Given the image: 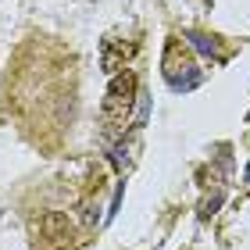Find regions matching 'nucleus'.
Returning a JSON list of instances; mask_svg holds the SVG:
<instances>
[{"label":"nucleus","instance_id":"obj_1","mask_svg":"<svg viewBox=\"0 0 250 250\" xmlns=\"http://www.w3.org/2000/svg\"><path fill=\"white\" fill-rule=\"evenodd\" d=\"M136 93H140V79H136V72H118L115 79H111L107 97H104V111H100L107 132L125 129V122H129V115H132V104H136Z\"/></svg>","mask_w":250,"mask_h":250},{"label":"nucleus","instance_id":"obj_2","mask_svg":"<svg viewBox=\"0 0 250 250\" xmlns=\"http://www.w3.org/2000/svg\"><path fill=\"white\" fill-rule=\"evenodd\" d=\"M32 236L40 250H75V225L61 211H43L32 222Z\"/></svg>","mask_w":250,"mask_h":250},{"label":"nucleus","instance_id":"obj_3","mask_svg":"<svg viewBox=\"0 0 250 250\" xmlns=\"http://www.w3.org/2000/svg\"><path fill=\"white\" fill-rule=\"evenodd\" d=\"M165 79H168L172 89H189V86H197V79H200L189 50L179 40H168V47H165Z\"/></svg>","mask_w":250,"mask_h":250},{"label":"nucleus","instance_id":"obj_4","mask_svg":"<svg viewBox=\"0 0 250 250\" xmlns=\"http://www.w3.org/2000/svg\"><path fill=\"white\" fill-rule=\"evenodd\" d=\"M132 43H125V47H118V43L115 40H107L104 43V58H100V61H104V72H115V68H122L125 61H129L132 58Z\"/></svg>","mask_w":250,"mask_h":250}]
</instances>
